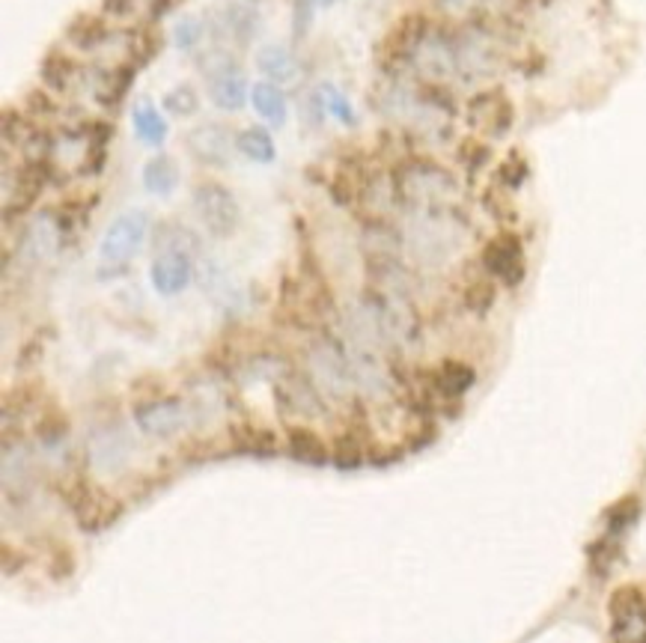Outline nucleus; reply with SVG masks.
I'll return each mask as SVG.
<instances>
[{
  "label": "nucleus",
  "mask_w": 646,
  "mask_h": 643,
  "mask_svg": "<svg viewBox=\"0 0 646 643\" xmlns=\"http://www.w3.org/2000/svg\"><path fill=\"white\" fill-rule=\"evenodd\" d=\"M236 143H239V155H244L248 161L271 164L278 158V146H274V138L266 125H248V129H241Z\"/></svg>",
  "instance_id": "obj_25"
},
{
  "label": "nucleus",
  "mask_w": 646,
  "mask_h": 643,
  "mask_svg": "<svg viewBox=\"0 0 646 643\" xmlns=\"http://www.w3.org/2000/svg\"><path fill=\"white\" fill-rule=\"evenodd\" d=\"M465 120L474 129L477 138L486 140H504L515 125V104L501 86H483V90L468 93L465 102Z\"/></svg>",
  "instance_id": "obj_7"
},
{
  "label": "nucleus",
  "mask_w": 646,
  "mask_h": 643,
  "mask_svg": "<svg viewBox=\"0 0 646 643\" xmlns=\"http://www.w3.org/2000/svg\"><path fill=\"white\" fill-rule=\"evenodd\" d=\"M132 456V441L123 429H99L90 438V462L96 471L102 474H116L129 465Z\"/></svg>",
  "instance_id": "obj_16"
},
{
  "label": "nucleus",
  "mask_w": 646,
  "mask_h": 643,
  "mask_svg": "<svg viewBox=\"0 0 646 643\" xmlns=\"http://www.w3.org/2000/svg\"><path fill=\"white\" fill-rule=\"evenodd\" d=\"M405 250L423 268H441L471 236V223L459 206L441 209H408V227L403 230Z\"/></svg>",
  "instance_id": "obj_1"
},
{
  "label": "nucleus",
  "mask_w": 646,
  "mask_h": 643,
  "mask_svg": "<svg viewBox=\"0 0 646 643\" xmlns=\"http://www.w3.org/2000/svg\"><path fill=\"white\" fill-rule=\"evenodd\" d=\"M232 441H236V450L241 453H253V456H274L280 450L278 435L271 429L262 426H239L232 429Z\"/></svg>",
  "instance_id": "obj_30"
},
{
  "label": "nucleus",
  "mask_w": 646,
  "mask_h": 643,
  "mask_svg": "<svg viewBox=\"0 0 646 643\" xmlns=\"http://www.w3.org/2000/svg\"><path fill=\"white\" fill-rule=\"evenodd\" d=\"M60 245H63V230H60V223H57V214L45 212V214H36L31 221V227L24 230L22 253L31 262H48L57 250H60Z\"/></svg>",
  "instance_id": "obj_17"
},
{
  "label": "nucleus",
  "mask_w": 646,
  "mask_h": 643,
  "mask_svg": "<svg viewBox=\"0 0 646 643\" xmlns=\"http://www.w3.org/2000/svg\"><path fill=\"white\" fill-rule=\"evenodd\" d=\"M527 179H531V164H527V158L518 149L506 152L504 158L495 164V185L506 194L518 191Z\"/></svg>",
  "instance_id": "obj_28"
},
{
  "label": "nucleus",
  "mask_w": 646,
  "mask_h": 643,
  "mask_svg": "<svg viewBox=\"0 0 646 643\" xmlns=\"http://www.w3.org/2000/svg\"><path fill=\"white\" fill-rule=\"evenodd\" d=\"M203 289L209 292L214 304L221 307L239 304V289L230 284V277L223 275L221 266H214V262H205L203 266Z\"/></svg>",
  "instance_id": "obj_33"
},
{
  "label": "nucleus",
  "mask_w": 646,
  "mask_h": 643,
  "mask_svg": "<svg viewBox=\"0 0 646 643\" xmlns=\"http://www.w3.org/2000/svg\"><path fill=\"white\" fill-rule=\"evenodd\" d=\"M132 129H134L137 138H141V143L161 146L164 140H168L170 125H168V120H164V113L159 111V104L150 102V99H141V102H134V107H132Z\"/></svg>",
  "instance_id": "obj_23"
},
{
  "label": "nucleus",
  "mask_w": 646,
  "mask_h": 643,
  "mask_svg": "<svg viewBox=\"0 0 646 643\" xmlns=\"http://www.w3.org/2000/svg\"><path fill=\"white\" fill-rule=\"evenodd\" d=\"M411 72L423 84L453 86L459 81L456 27H432L411 60Z\"/></svg>",
  "instance_id": "obj_5"
},
{
  "label": "nucleus",
  "mask_w": 646,
  "mask_h": 643,
  "mask_svg": "<svg viewBox=\"0 0 646 643\" xmlns=\"http://www.w3.org/2000/svg\"><path fill=\"white\" fill-rule=\"evenodd\" d=\"M132 4L134 0H102V13L111 18H125L132 13Z\"/></svg>",
  "instance_id": "obj_39"
},
{
  "label": "nucleus",
  "mask_w": 646,
  "mask_h": 643,
  "mask_svg": "<svg viewBox=\"0 0 646 643\" xmlns=\"http://www.w3.org/2000/svg\"><path fill=\"white\" fill-rule=\"evenodd\" d=\"M244 4H250V6H257V4H262V0H244Z\"/></svg>",
  "instance_id": "obj_42"
},
{
  "label": "nucleus",
  "mask_w": 646,
  "mask_h": 643,
  "mask_svg": "<svg viewBox=\"0 0 646 643\" xmlns=\"http://www.w3.org/2000/svg\"><path fill=\"white\" fill-rule=\"evenodd\" d=\"M334 4H337V0H319V6H325V9H328V6H334Z\"/></svg>",
  "instance_id": "obj_41"
},
{
  "label": "nucleus",
  "mask_w": 646,
  "mask_h": 643,
  "mask_svg": "<svg viewBox=\"0 0 646 643\" xmlns=\"http://www.w3.org/2000/svg\"><path fill=\"white\" fill-rule=\"evenodd\" d=\"M134 423L150 438H173L188 426V405L179 396H155L134 405Z\"/></svg>",
  "instance_id": "obj_11"
},
{
  "label": "nucleus",
  "mask_w": 646,
  "mask_h": 643,
  "mask_svg": "<svg viewBox=\"0 0 646 643\" xmlns=\"http://www.w3.org/2000/svg\"><path fill=\"white\" fill-rule=\"evenodd\" d=\"M77 77V63L68 54H63L60 48H51L42 63H39V81H42V90L48 93H68L72 90Z\"/></svg>",
  "instance_id": "obj_21"
},
{
  "label": "nucleus",
  "mask_w": 646,
  "mask_h": 643,
  "mask_svg": "<svg viewBox=\"0 0 646 643\" xmlns=\"http://www.w3.org/2000/svg\"><path fill=\"white\" fill-rule=\"evenodd\" d=\"M316 99L322 104V111L331 113L340 125H358V116H355V107H351L349 102V95L340 90L337 84H319V90H316Z\"/></svg>",
  "instance_id": "obj_32"
},
{
  "label": "nucleus",
  "mask_w": 646,
  "mask_h": 643,
  "mask_svg": "<svg viewBox=\"0 0 646 643\" xmlns=\"http://www.w3.org/2000/svg\"><path fill=\"white\" fill-rule=\"evenodd\" d=\"M191 206L197 212L203 230L214 239L236 236V230L241 227V209H239L236 194L214 179H203L194 185Z\"/></svg>",
  "instance_id": "obj_6"
},
{
  "label": "nucleus",
  "mask_w": 646,
  "mask_h": 643,
  "mask_svg": "<svg viewBox=\"0 0 646 643\" xmlns=\"http://www.w3.org/2000/svg\"><path fill=\"white\" fill-rule=\"evenodd\" d=\"M305 373L310 382L319 387V394L331 399V403H349L358 394L355 376H351L346 343L340 337L322 334L313 337L305 349Z\"/></svg>",
  "instance_id": "obj_3"
},
{
  "label": "nucleus",
  "mask_w": 646,
  "mask_h": 643,
  "mask_svg": "<svg viewBox=\"0 0 646 643\" xmlns=\"http://www.w3.org/2000/svg\"><path fill=\"white\" fill-rule=\"evenodd\" d=\"M141 179H143V188L150 194H155V197H170V194L179 188V179H182L179 164H176L173 155L159 152L143 164Z\"/></svg>",
  "instance_id": "obj_22"
},
{
  "label": "nucleus",
  "mask_w": 646,
  "mask_h": 643,
  "mask_svg": "<svg viewBox=\"0 0 646 643\" xmlns=\"http://www.w3.org/2000/svg\"><path fill=\"white\" fill-rule=\"evenodd\" d=\"M426 385H429V394L432 396L444 399V403H459V399L477 385V369L468 364V360L447 358L429 373Z\"/></svg>",
  "instance_id": "obj_14"
},
{
  "label": "nucleus",
  "mask_w": 646,
  "mask_h": 643,
  "mask_svg": "<svg viewBox=\"0 0 646 643\" xmlns=\"http://www.w3.org/2000/svg\"><path fill=\"white\" fill-rule=\"evenodd\" d=\"M641 515V501L634 498V494H629V498H623V501H616L611 510H608V533H623L625 528H632L634 519Z\"/></svg>",
  "instance_id": "obj_35"
},
{
  "label": "nucleus",
  "mask_w": 646,
  "mask_h": 643,
  "mask_svg": "<svg viewBox=\"0 0 646 643\" xmlns=\"http://www.w3.org/2000/svg\"><path fill=\"white\" fill-rule=\"evenodd\" d=\"M331 459H334L340 467H358L364 462V447H360L355 435H342L334 450H331Z\"/></svg>",
  "instance_id": "obj_37"
},
{
  "label": "nucleus",
  "mask_w": 646,
  "mask_h": 643,
  "mask_svg": "<svg viewBox=\"0 0 646 643\" xmlns=\"http://www.w3.org/2000/svg\"><path fill=\"white\" fill-rule=\"evenodd\" d=\"M66 42L77 48V51H96L105 42H111V27H107L105 15H75L66 27Z\"/></svg>",
  "instance_id": "obj_20"
},
{
  "label": "nucleus",
  "mask_w": 646,
  "mask_h": 643,
  "mask_svg": "<svg viewBox=\"0 0 646 643\" xmlns=\"http://www.w3.org/2000/svg\"><path fill=\"white\" fill-rule=\"evenodd\" d=\"M394 179V191L399 206L408 209H441L456 206L459 194H462V182L447 164L435 158H403L390 173Z\"/></svg>",
  "instance_id": "obj_2"
},
{
  "label": "nucleus",
  "mask_w": 646,
  "mask_h": 643,
  "mask_svg": "<svg viewBox=\"0 0 646 643\" xmlns=\"http://www.w3.org/2000/svg\"><path fill=\"white\" fill-rule=\"evenodd\" d=\"M250 104L262 120H266L271 129H283L289 122V102L283 86L271 84V81H257L250 84Z\"/></svg>",
  "instance_id": "obj_19"
},
{
  "label": "nucleus",
  "mask_w": 646,
  "mask_h": 643,
  "mask_svg": "<svg viewBox=\"0 0 646 643\" xmlns=\"http://www.w3.org/2000/svg\"><path fill=\"white\" fill-rule=\"evenodd\" d=\"M146 236H150V214L143 209H125L123 214L107 223L105 236L99 241V262L105 277L107 271L116 275V271H125L129 262L137 257V250L143 248Z\"/></svg>",
  "instance_id": "obj_4"
},
{
  "label": "nucleus",
  "mask_w": 646,
  "mask_h": 643,
  "mask_svg": "<svg viewBox=\"0 0 646 643\" xmlns=\"http://www.w3.org/2000/svg\"><path fill=\"white\" fill-rule=\"evenodd\" d=\"M205 93H209V102L223 113H239L250 102V84L239 66L205 77Z\"/></svg>",
  "instance_id": "obj_15"
},
{
  "label": "nucleus",
  "mask_w": 646,
  "mask_h": 643,
  "mask_svg": "<svg viewBox=\"0 0 646 643\" xmlns=\"http://www.w3.org/2000/svg\"><path fill=\"white\" fill-rule=\"evenodd\" d=\"M203 36H205V22L197 15H182L179 22L173 24V45L185 54H191L194 48L203 42Z\"/></svg>",
  "instance_id": "obj_34"
},
{
  "label": "nucleus",
  "mask_w": 646,
  "mask_h": 643,
  "mask_svg": "<svg viewBox=\"0 0 646 643\" xmlns=\"http://www.w3.org/2000/svg\"><path fill=\"white\" fill-rule=\"evenodd\" d=\"M257 69L262 75V81H271L278 86H287L298 77V57L292 54V48L280 42H268L257 51Z\"/></svg>",
  "instance_id": "obj_18"
},
{
  "label": "nucleus",
  "mask_w": 646,
  "mask_h": 643,
  "mask_svg": "<svg viewBox=\"0 0 646 643\" xmlns=\"http://www.w3.org/2000/svg\"><path fill=\"white\" fill-rule=\"evenodd\" d=\"M608 613H611L614 622H629V620L643 617L646 613V593L641 587H634V584H623V587H616L611 593Z\"/></svg>",
  "instance_id": "obj_26"
},
{
  "label": "nucleus",
  "mask_w": 646,
  "mask_h": 643,
  "mask_svg": "<svg viewBox=\"0 0 646 643\" xmlns=\"http://www.w3.org/2000/svg\"><path fill=\"white\" fill-rule=\"evenodd\" d=\"M497 280H492L483 271V275L479 277H474V280H468L465 284V289H462V304H465V310L468 313H474V316H486L488 310H492L495 304H497Z\"/></svg>",
  "instance_id": "obj_27"
},
{
  "label": "nucleus",
  "mask_w": 646,
  "mask_h": 643,
  "mask_svg": "<svg viewBox=\"0 0 646 643\" xmlns=\"http://www.w3.org/2000/svg\"><path fill=\"white\" fill-rule=\"evenodd\" d=\"M287 447L292 453V459L305 462V465H325L331 462V447L325 444V438L319 432H313L310 426H292L287 435Z\"/></svg>",
  "instance_id": "obj_24"
},
{
  "label": "nucleus",
  "mask_w": 646,
  "mask_h": 643,
  "mask_svg": "<svg viewBox=\"0 0 646 643\" xmlns=\"http://www.w3.org/2000/svg\"><path fill=\"white\" fill-rule=\"evenodd\" d=\"M479 266L492 280H497L506 289H515L524 284L527 275V257H524V241L513 230H501L492 236L479 250Z\"/></svg>",
  "instance_id": "obj_8"
},
{
  "label": "nucleus",
  "mask_w": 646,
  "mask_h": 643,
  "mask_svg": "<svg viewBox=\"0 0 646 643\" xmlns=\"http://www.w3.org/2000/svg\"><path fill=\"white\" fill-rule=\"evenodd\" d=\"M176 0H150V15H146V22H152V24H159L164 15L170 13Z\"/></svg>",
  "instance_id": "obj_40"
},
{
  "label": "nucleus",
  "mask_w": 646,
  "mask_h": 643,
  "mask_svg": "<svg viewBox=\"0 0 646 643\" xmlns=\"http://www.w3.org/2000/svg\"><path fill=\"white\" fill-rule=\"evenodd\" d=\"M319 0H292V42L301 45L313 27V15H316Z\"/></svg>",
  "instance_id": "obj_36"
},
{
  "label": "nucleus",
  "mask_w": 646,
  "mask_h": 643,
  "mask_svg": "<svg viewBox=\"0 0 646 643\" xmlns=\"http://www.w3.org/2000/svg\"><path fill=\"white\" fill-rule=\"evenodd\" d=\"M150 280L159 295L173 298L188 289L194 280V253L191 250H155L150 266Z\"/></svg>",
  "instance_id": "obj_13"
},
{
  "label": "nucleus",
  "mask_w": 646,
  "mask_h": 643,
  "mask_svg": "<svg viewBox=\"0 0 646 643\" xmlns=\"http://www.w3.org/2000/svg\"><path fill=\"white\" fill-rule=\"evenodd\" d=\"M200 93L194 84H176L170 86L168 93L161 95V111L176 116V120H188V116H197L200 113Z\"/></svg>",
  "instance_id": "obj_29"
},
{
  "label": "nucleus",
  "mask_w": 646,
  "mask_h": 643,
  "mask_svg": "<svg viewBox=\"0 0 646 643\" xmlns=\"http://www.w3.org/2000/svg\"><path fill=\"white\" fill-rule=\"evenodd\" d=\"M587 557H590V566L596 569V572H611V566H614V560L620 557V545H616L611 536L608 539H599V542H593L590 545V551H587Z\"/></svg>",
  "instance_id": "obj_38"
},
{
  "label": "nucleus",
  "mask_w": 646,
  "mask_h": 643,
  "mask_svg": "<svg viewBox=\"0 0 646 643\" xmlns=\"http://www.w3.org/2000/svg\"><path fill=\"white\" fill-rule=\"evenodd\" d=\"M257 33H259L257 6L244 4V0H230V4H223L218 18L212 22V39H218L214 45H221V42L230 45L232 42L239 51H244V48L253 42V36Z\"/></svg>",
  "instance_id": "obj_12"
},
{
  "label": "nucleus",
  "mask_w": 646,
  "mask_h": 643,
  "mask_svg": "<svg viewBox=\"0 0 646 643\" xmlns=\"http://www.w3.org/2000/svg\"><path fill=\"white\" fill-rule=\"evenodd\" d=\"M432 31V22L423 13H405L399 22L390 27L387 36L378 45V63L385 69H411L420 42L426 39V33Z\"/></svg>",
  "instance_id": "obj_10"
},
{
  "label": "nucleus",
  "mask_w": 646,
  "mask_h": 643,
  "mask_svg": "<svg viewBox=\"0 0 646 643\" xmlns=\"http://www.w3.org/2000/svg\"><path fill=\"white\" fill-rule=\"evenodd\" d=\"M456 158L468 170V177H477V173H483V170L492 168V161H495L492 140L477 138V134H474V138H465L462 143H459Z\"/></svg>",
  "instance_id": "obj_31"
},
{
  "label": "nucleus",
  "mask_w": 646,
  "mask_h": 643,
  "mask_svg": "<svg viewBox=\"0 0 646 643\" xmlns=\"http://www.w3.org/2000/svg\"><path fill=\"white\" fill-rule=\"evenodd\" d=\"M236 138H239V131H232L227 122L205 120V122H197L188 134H185V149H188L191 158L203 164V168L223 170V168H230L239 152Z\"/></svg>",
  "instance_id": "obj_9"
}]
</instances>
